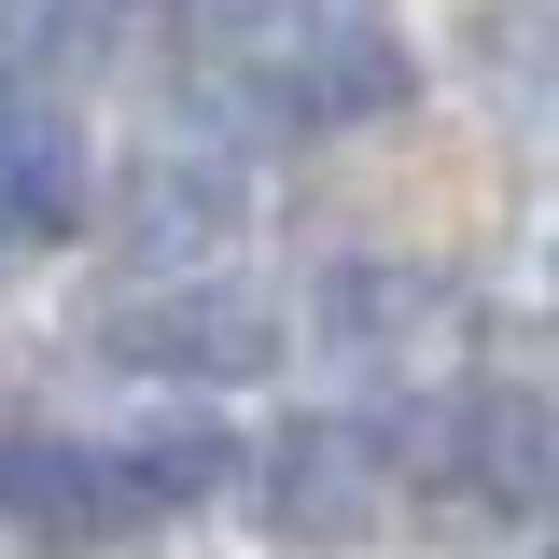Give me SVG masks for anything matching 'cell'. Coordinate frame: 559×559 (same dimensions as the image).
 Instances as JSON below:
<instances>
[{"mask_svg":"<svg viewBox=\"0 0 559 559\" xmlns=\"http://www.w3.org/2000/svg\"><path fill=\"white\" fill-rule=\"evenodd\" d=\"M252 57H266V98L294 127H378V112H406V84H419L406 28L378 0H266Z\"/></svg>","mask_w":559,"mask_h":559,"instance_id":"obj_1","label":"cell"},{"mask_svg":"<svg viewBox=\"0 0 559 559\" xmlns=\"http://www.w3.org/2000/svg\"><path fill=\"white\" fill-rule=\"evenodd\" d=\"M392 489V433L378 419H294L266 448V532L280 546H364Z\"/></svg>","mask_w":559,"mask_h":559,"instance_id":"obj_2","label":"cell"},{"mask_svg":"<svg viewBox=\"0 0 559 559\" xmlns=\"http://www.w3.org/2000/svg\"><path fill=\"white\" fill-rule=\"evenodd\" d=\"M98 349H112V364H140V378H266L280 322L252 308V294H224V280H182V294L112 308V322H98Z\"/></svg>","mask_w":559,"mask_h":559,"instance_id":"obj_3","label":"cell"},{"mask_svg":"<svg viewBox=\"0 0 559 559\" xmlns=\"http://www.w3.org/2000/svg\"><path fill=\"white\" fill-rule=\"evenodd\" d=\"M0 518L28 546L84 559V546H112L140 503H127V462L112 448H84V433H0Z\"/></svg>","mask_w":559,"mask_h":559,"instance_id":"obj_4","label":"cell"},{"mask_svg":"<svg viewBox=\"0 0 559 559\" xmlns=\"http://www.w3.org/2000/svg\"><path fill=\"white\" fill-rule=\"evenodd\" d=\"M224 238H238V168H182V154H154V168L127 182V252H140V266L197 280Z\"/></svg>","mask_w":559,"mask_h":559,"instance_id":"obj_5","label":"cell"},{"mask_svg":"<svg viewBox=\"0 0 559 559\" xmlns=\"http://www.w3.org/2000/svg\"><path fill=\"white\" fill-rule=\"evenodd\" d=\"M448 476L476 489V503H546L559 419L532 406V392H462V406H448Z\"/></svg>","mask_w":559,"mask_h":559,"instance_id":"obj_6","label":"cell"},{"mask_svg":"<svg viewBox=\"0 0 559 559\" xmlns=\"http://www.w3.org/2000/svg\"><path fill=\"white\" fill-rule=\"evenodd\" d=\"M448 308H462V294H448L433 266H336V280H322V322H336L349 349H406V336H448Z\"/></svg>","mask_w":559,"mask_h":559,"instance_id":"obj_7","label":"cell"},{"mask_svg":"<svg viewBox=\"0 0 559 559\" xmlns=\"http://www.w3.org/2000/svg\"><path fill=\"white\" fill-rule=\"evenodd\" d=\"M127 462V503L154 518V503H210V489L238 476V448L210 433V419H168V433H140V448H112Z\"/></svg>","mask_w":559,"mask_h":559,"instance_id":"obj_8","label":"cell"},{"mask_svg":"<svg viewBox=\"0 0 559 559\" xmlns=\"http://www.w3.org/2000/svg\"><path fill=\"white\" fill-rule=\"evenodd\" d=\"M112 14H127V0H14V14H0V70H14V84H28V70H98Z\"/></svg>","mask_w":559,"mask_h":559,"instance_id":"obj_9","label":"cell"},{"mask_svg":"<svg viewBox=\"0 0 559 559\" xmlns=\"http://www.w3.org/2000/svg\"><path fill=\"white\" fill-rule=\"evenodd\" d=\"M546 559H559V546H546Z\"/></svg>","mask_w":559,"mask_h":559,"instance_id":"obj_10","label":"cell"}]
</instances>
